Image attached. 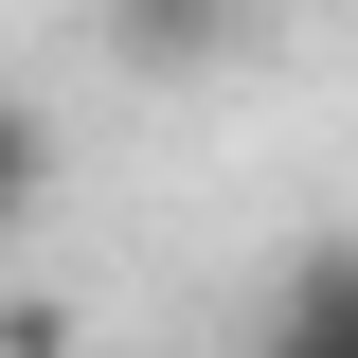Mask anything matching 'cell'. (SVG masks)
<instances>
[{"mask_svg": "<svg viewBox=\"0 0 358 358\" xmlns=\"http://www.w3.org/2000/svg\"><path fill=\"white\" fill-rule=\"evenodd\" d=\"M268 36V0H108V54H126V72H233V54Z\"/></svg>", "mask_w": 358, "mask_h": 358, "instance_id": "7a4b0ae2", "label": "cell"}, {"mask_svg": "<svg viewBox=\"0 0 358 358\" xmlns=\"http://www.w3.org/2000/svg\"><path fill=\"white\" fill-rule=\"evenodd\" d=\"M251 358H358V233H322L251 287Z\"/></svg>", "mask_w": 358, "mask_h": 358, "instance_id": "6da1fadb", "label": "cell"}, {"mask_svg": "<svg viewBox=\"0 0 358 358\" xmlns=\"http://www.w3.org/2000/svg\"><path fill=\"white\" fill-rule=\"evenodd\" d=\"M0 358H72V305H54V287H18V305H0Z\"/></svg>", "mask_w": 358, "mask_h": 358, "instance_id": "277c9868", "label": "cell"}, {"mask_svg": "<svg viewBox=\"0 0 358 358\" xmlns=\"http://www.w3.org/2000/svg\"><path fill=\"white\" fill-rule=\"evenodd\" d=\"M36 215H54V108H36L18 72H0V251H18Z\"/></svg>", "mask_w": 358, "mask_h": 358, "instance_id": "3957f363", "label": "cell"}]
</instances>
